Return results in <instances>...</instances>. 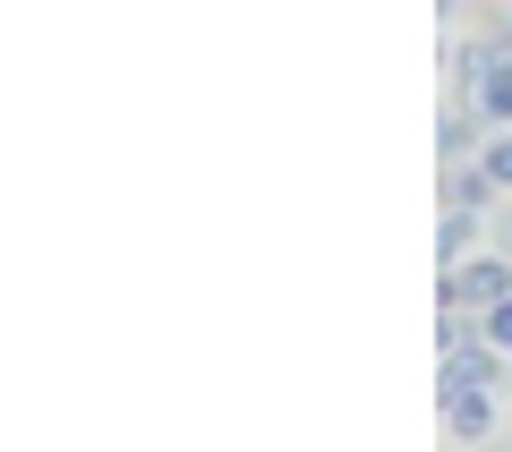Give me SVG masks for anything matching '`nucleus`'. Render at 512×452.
<instances>
[{"label": "nucleus", "mask_w": 512, "mask_h": 452, "mask_svg": "<svg viewBox=\"0 0 512 452\" xmlns=\"http://www.w3.org/2000/svg\"><path fill=\"white\" fill-rule=\"evenodd\" d=\"M487 248H495V256H512V205H504V214H487Z\"/></svg>", "instance_id": "10"}, {"label": "nucleus", "mask_w": 512, "mask_h": 452, "mask_svg": "<svg viewBox=\"0 0 512 452\" xmlns=\"http://www.w3.org/2000/svg\"><path fill=\"white\" fill-rule=\"evenodd\" d=\"M436 154H444V171L487 154V145H478V103H444V120H436Z\"/></svg>", "instance_id": "4"}, {"label": "nucleus", "mask_w": 512, "mask_h": 452, "mask_svg": "<svg viewBox=\"0 0 512 452\" xmlns=\"http://www.w3.org/2000/svg\"><path fill=\"white\" fill-rule=\"evenodd\" d=\"M487 239V214H461V205H444V231H436V265H470V248Z\"/></svg>", "instance_id": "6"}, {"label": "nucleus", "mask_w": 512, "mask_h": 452, "mask_svg": "<svg viewBox=\"0 0 512 452\" xmlns=\"http://www.w3.org/2000/svg\"><path fill=\"white\" fill-rule=\"evenodd\" d=\"M478 163H487V180H495V188H512V128H495Z\"/></svg>", "instance_id": "8"}, {"label": "nucleus", "mask_w": 512, "mask_h": 452, "mask_svg": "<svg viewBox=\"0 0 512 452\" xmlns=\"http://www.w3.org/2000/svg\"><path fill=\"white\" fill-rule=\"evenodd\" d=\"M487 342L512 359V299H504V308H487Z\"/></svg>", "instance_id": "9"}, {"label": "nucleus", "mask_w": 512, "mask_h": 452, "mask_svg": "<svg viewBox=\"0 0 512 452\" xmlns=\"http://www.w3.org/2000/svg\"><path fill=\"white\" fill-rule=\"evenodd\" d=\"M495 384H504V350L478 342V350H453V359H444V384H436V393H495Z\"/></svg>", "instance_id": "3"}, {"label": "nucleus", "mask_w": 512, "mask_h": 452, "mask_svg": "<svg viewBox=\"0 0 512 452\" xmlns=\"http://www.w3.org/2000/svg\"><path fill=\"white\" fill-rule=\"evenodd\" d=\"M495 197H504V188L487 180V163H453L444 171V205H461V214H487Z\"/></svg>", "instance_id": "7"}, {"label": "nucleus", "mask_w": 512, "mask_h": 452, "mask_svg": "<svg viewBox=\"0 0 512 452\" xmlns=\"http://www.w3.org/2000/svg\"><path fill=\"white\" fill-rule=\"evenodd\" d=\"M444 435H461V444H495V435H504V401H495V393H444Z\"/></svg>", "instance_id": "2"}, {"label": "nucleus", "mask_w": 512, "mask_h": 452, "mask_svg": "<svg viewBox=\"0 0 512 452\" xmlns=\"http://www.w3.org/2000/svg\"><path fill=\"white\" fill-rule=\"evenodd\" d=\"M444 308H470V316H487V308H504L512 299V256H470V265H453L444 273V290H436Z\"/></svg>", "instance_id": "1"}, {"label": "nucleus", "mask_w": 512, "mask_h": 452, "mask_svg": "<svg viewBox=\"0 0 512 452\" xmlns=\"http://www.w3.org/2000/svg\"><path fill=\"white\" fill-rule=\"evenodd\" d=\"M470 103H478V120H487V128H512V60H504V52H487Z\"/></svg>", "instance_id": "5"}]
</instances>
